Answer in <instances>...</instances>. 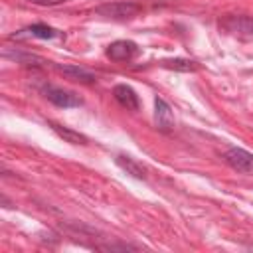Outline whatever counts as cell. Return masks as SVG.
I'll use <instances>...</instances> for the list:
<instances>
[{"instance_id":"cell-1","label":"cell","mask_w":253,"mask_h":253,"mask_svg":"<svg viewBox=\"0 0 253 253\" xmlns=\"http://www.w3.org/2000/svg\"><path fill=\"white\" fill-rule=\"evenodd\" d=\"M140 12V4L132 0H117V2H105L95 8V14L107 20H130Z\"/></svg>"},{"instance_id":"cell-2","label":"cell","mask_w":253,"mask_h":253,"mask_svg":"<svg viewBox=\"0 0 253 253\" xmlns=\"http://www.w3.org/2000/svg\"><path fill=\"white\" fill-rule=\"evenodd\" d=\"M219 28L237 38H253V18L251 16L227 14L219 20Z\"/></svg>"},{"instance_id":"cell-3","label":"cell","mask_w":253,"mask_h":253,"mask_svg":"<svg viewBox=\"0 0 253 253\" xmlns=\"http://www.w3.org/2000/svg\"><path fill=\"white\" fill-rule=\"evenodd\" d=\"M223 160L235 170V172H241V174H253V154L247 152L245 148H229L225 154H223Z\"/></svg>"},{"instance_id":"cell-4","label":"cell","mask_w":253,"mask_h":253,"mask_svg":"<svg viewBox=\"0 0 253 253\" xmlns=\"http://www.w3.org/2000/svg\"><path fill=\"white\" fill-rule=\"evenodd\" d=\"M43 95H45L47 101H51L53 105L63 107V109L79 107V105L83 103L79 95H75V93H71V91H65V89H61V87H51V85H47V87H43Z\"/></svg>"},{"instance_id":"cell-5","label":"cell","mask_w":253,"mask_h":253,"mask_svg":"<svg viewBox=\"0 0 253 253\" xmlns=\"http://www.w3.org/2000/svg\"><path fill=\"white\" fill-rule=\"evenodd\" d=\"M136 53L138 45L130 40H117L107 47V57H111L113 61H130L136 57Z\"/></svg>"},{"instance_id":"cell-6","label":"cell","mask_w":253,"mask_h":253,"mask_svg":"<svg viewBox=\"0 0 253 253\" xmlns=\"http://www.w3.org/2000/svg\"><path fill=\"white\" fill-rule=\"evenodd\" d=\"M154 123H156V126H158L160 130H170V128L174 126L172 109H170V105H168L164 99H160V97L154 99Z\"/></svg>"},{"instance_id":"cell-7","label":"cell","mask_w":253,"mask_h":253,"mask_svg":"<svg viewBox=\"0 0 253 253\" xmlns=\"http://www.w3.org/2000/svg\"><path fill=\"white\" fill-rule=\"evenodd\" d=\"M113 95H115V99H117V103H119L121 107L128 109V111H138L140 101H138V95L134 93L132 87L121 83V85H117V87L113 89Z\"/></svg>"},{"instance_id":"cell-8","label":"cell","mask_w":253,"mask_h":253,"mask_svg":"<svg viewBox=\"0 0 253 253\" xmlns=\"http://www.w3.org/2000/svg\"><path fill=\"white\" fill-rule=\"evenodd\" d=\"M57 67V71L59 73H63L67 79H71V81H79V83H95L97 81V75L95 73H91L89 69H85V67H77V65H55Z\"/></svg>"},{"instance_id":"cell-9","label":"cell","mask_w":253,"mask_h":253,"mask_svg":"<svg viewBox=\"0 0 253 253\" xmlns=\"http://www.w3.org/2000/svg\"><path fill=\"white\" fill-rule=\"evenodd\" d=\"M115 162H117L126 174H130L132 178H138V180H144V178H146V170H144V166L138 164L134 158L125 156V154H119V156L115 158Z\"/></svg>"},{"instance_id":"cell-10","label":"cell","mask_w":253,"mask_h":253,"mask_svg":"<svg viewBox=\"0 0 253 253\" xmlns=\"http://www.w3.org/2000/svg\"><path fill=\"white\" fill-rule=\"evenodd\" d=\"M49 126H51V130H53L57 136H61L65 142H71V144H87V136L81 134V132H77V130H73V128H69V126L57 125V123H49Z\"/></svg>"},{"instance_id":"cell-11","label":"cell","mask_w":253,"mask_h":253,"mask_svg":"<svg viewBox=\"0 0 253 253\" xmlns=\"http://www.w3.org/2000/svg\"><path fill=\"white\" fill-rule=\"evenodd\" d=\"M22 36H34V38H42V40H51L57 36V30L45 26V24H34L24 28L20 34H14V38H22Z\"/></svg>"},{"instance_id":"cell-12","label":"cell","mask_w":253,"mask_h":253,"mask_svg":"<svg viewBox=\"0 0 253 253\" xmlns=\"http://www.w3.org/2000/svg\"><path fill=\"white\" fill-rule=\"evenodd\" d=\"M160 65H162V67H166V69H174V71H184V73H188V71H196V69H198V63H196L194 59H184V57L164 59V61H162Z\"/></svg>"},{"instance_id":"cell-13","label":"cell","mask_w":253,"mask_h":253,"mask_svg":"<svg viewBox=\"0 0 253 253\" xmlns=\"http://www.w3.org/2000/svg\"><path fill=\"white\" fill-rule=\"evenodd\" d=\"M4 55H6V57H12L14 61L26 63V65H40V63H42V57L32 55V53H22V51H14V53H10V51H4Z\"/></svg>"},{"instance_id":"cell-14","label":"cell","mask_w":253,"mask_h":253,"mask_svg":"<svg viewBox=\"0 0 253 253\" xmlns=\"http://www.w3.org/2000/svg\"><path fill=\"white\" fill-rule=\"evenodd\" d=\"M36 6H45V8H51V6H61L65 0H28Z\"/></svg>"}]
</instances>
